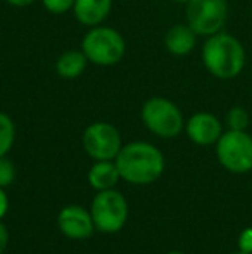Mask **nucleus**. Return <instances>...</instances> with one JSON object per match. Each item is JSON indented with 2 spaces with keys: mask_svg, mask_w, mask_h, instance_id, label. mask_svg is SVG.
<instances>
[{
  "mask_svg": "<svg viewBox=\"0 0 252 254\" xmlns=\"http://www.w3.org/2000/svg\"><path fill=\"white\" fill-rule=\"evenodd\" d=\"M121 178L133 185H149L164 173V154L149 142L123 145L114 159Z\"/></svg>",
  "mask_w": 252,
  "mask_h": 254,
  "instance_id": "obj_1",
  "label": "nucleus"
},
{
  "mask_svg": "<svg viewBox=\"0 0 252 254\" xmlns=\"http://www.w3.org/2000/svg\"><path fill=\"white\" fill-rule=\"evenodd\" d=\"M202 63L212 76L232 80L244 71L246 49L237 37L225 31L207 37L202 45Z\"/></svg>",
  "mask_w": 252,
  "mask_h": 254,
  "instance_id": "obj_2",
  "label": "nucleus"
},
{
  "mask_svg": "<svg viewBox=\"0 0 252 254\" xmlns=\"http://www.w3.org/2000/svg\"><path fill=\"white\" fill-rule=\"evenodd\" d=\"M81 51L88 63L97 66H114L125 57L126 44L118 30L109 26H94L81 42Z\"/></svg>",
  "mask_w": 252,
  "mask_h": 254,
  "instance_id": "obj_3",
  "label": "nucleus"
},
{
  "mask_svg": "<svg viewBox=\"0 0 252 254\" xmlns=\"http://www.w3.org/2000/svg\"><path fill=\"white\" fill-rule=\"evenodd\" d=\"M142 121L149 131L161 138H175L185 128L180 107L164 97H151L145 101L142 106Z\"/></svg>",
  "mask_w": 252,
  "mask_h": 254,
  "instance_id": "obj_4",
  "label": "nucleus"
},
{
  "mask_svg": "<svg viewBox=\"0 0 252 254\" xmlns=\"http://www.w3.org/2000/svg\"><path fill=\"white\" fill-rule=\"evenodd\" d=\"M95 230L102 234H116L123 230L128 220V202L121 192L109 189L95 194L90 206Z\"/></svg>",
  "mask_w": 252,
  "mask_h": 254,
  "instance_id": "obj_5",
  "label": "nucleus"
},
{
  "mask_svg": "<svg viewBox=\"0 0 252 254\" xmlns=\"http://www.w3.org/2000/svg\"><path fill=\"white\" fill-rule=\"evenodd\" d=\"M228 19L226 0H189L187 2V24L197 37H211L223 31Z\"/></svg>",
  "mask_w": 252,
  "mask_h": 254,
  "instance_id": "obj_6",
  "label": "nucleus"
},
{
  "mask_svg": "<svg viewBox=\"0 0 252 254\" xmlns=\"http://www.w3.org/2000/svg\"><path fill=\"white\" fill-rule=\"evenodd\" d=\"M216 156L232 173L252 170V137L247 131L228 130L216 142Z\"/></svg>",
  "mask_w": 252,
  "mask_h": 254,
  "instance_id": "obj_7",
  "label": "nucleus"
},
{
  "mask_svg": "<svg viewBox=\"0 0 252 254\" xmlns=\"http://www.w3.org/2000/svg\"><path fill=\"white\" fill-rule=\"evenodd\" d=\"M83 149L95 161H114L123 147L118 128L105 121L92 123L83 133Z\"/></svg>",
  "mask_w": 252,
  "mask_h": 254,
  "instance_id": "obj_8",
  "label": "nucleus"
},
{
  "mask_svg": "<svg viewBox=\"0 0 252 254\" xmlns=\"http://www.w3.org/2000/svg\"><path fill=\"white\" fill-rule=\"evenodd\" d=\"M57 225L62 235L73 241L88 239L95 232V225L90 211L81 206H66L57 216Z\"/></svg>",
  "mask_w": 252,
  "mask_h": 254,
  "instance_id": "obj_9",
  "label": "nucleus"
},
{
  "mask_svg": "<svg viewBox=\"0 0 252 254\" xmlns=\"http://www.w3.org/2000/svg\"><path fill=\"white\" fill-rule=\"evenodd\" d=\"M185 131L189 138L197 145H212L223 135L219 120L211 113H197L187 121Z\"/></svg>",
  "mask_w": 252,
  "mask_h": 254,
  "instance_id": "obj_10",
  "label": "nucleus"
},
{
  "mask_svg": "<svg viewBox=\"0 0 252 254\" xmlns=\"http://www.w3.org/2000/svg\"><path fill=\"white\" fill-rule=\"evenodd\" d=\"M112 9V0H76L73 7L74 17L85 26H99Z\"/></svg>",
  "mask_w": 252,
  "mask_h": 254,
  "instance_id": "obj_11",
  "label": "nucleus"
},
{
  "mask_svg": "<svg viewBox=\"0 0 252 254\" xmlns=\"http://www.w3.org/2000/svg\"><path fill=\"white\" fill-rule=\"evenodd\" d=\"M197 44V33L189 26V24H175L169 28L164 37V45L169 54L173 56H189L195 49Z\"/></svg>",
  "mask_w": 252,
  "mask_h": 254,
  "instance_id": "obj_12",
  "label": "nucleus"
},
{
  "mask_svg": "<svg viewBox=\"0 0 252 254\" xmlns=\"http://www.w3.org/2000/svg\"><path fill=\"white\" fill-rule=\"evenodd\" d=\"M119 178L121 175L114 161H95L88 171V184L97 192L114 189Z\"/></svg>",
  "mask_w": 252,
  "mask_h": 254,
  "instance_id": "obj_13",
  "label": "nucleus"
},
{
  "mask_svg": "<svg viewBox=\"0 0 252 254\" xmlns=\"http://www.w3.org/2000/svg\"><path fill=\"white\" fill-rule=\"evenodd\" d=\"M88 59L83 51H66L55 61V71L64 80H74L87 69Z\"/></svg>",
  "mask_w": 252,
  "mask_h": 254,
  "instance_id": "obj_14",
  "label": "nucleus"
},
{
  "mask_svg": "<svg viewBox=\"0 0 252 254\" xmlns=\"http://www.w3.org/2000/svg\"><path fill=\"white\" fill-rule=\"evenodd\" d=\"M16 140V127L9 114L0 111V157L7 156Z\"/></svg>",
  "mask_w": 252,
  "mask_h": 254,
  "instance_id": "obj_15",
  "label": "nucleus"
},
{
  "mask_svg": "<svg viewBox=\"0 0 252 254\" xmlns=\"http://www.w3.org/2000/svg\"><path fill=\"white\" fill-rule=\"evenodd\" d=\"M251 123L249 113H247L244 107L235 106L226 113V125H228L230 130H237V131H246L247 127Z\"/></svg>",
  "mask_w": 252,
  "mask_h": 254,
  "instance_id": "obj_16",
  "label": "nucleus"
},
{
  "mask_svg": "<svg viewBox=\"0 0 252 254\" xmlns=\"http://www.w3.org/2000/svg\"><path fill=\"white\" fill-rule=\"evenodd\" d=\"M16 178V168L9 157H0V187H9Z\"/></svg>",
  "mask_w": 252,
  "mask_h": 254,
  "instance_id": "obj_17",
  "label": "nucleus"
},
{
  "mask_svg": "<svg viewBox=\"0 0 252 254\" xmlns=\"http://www.w3.org/2000/svg\"><path fill=\"white\" fill-rule=\"evenodd\" d=\"M76 0H42L44 7L52 14H64L74 7Z\"/></svg>",
  "mask_w": 252,
  "mask_h": 254,
  "instance_id": "obj_18",
  "label": "nucleus"
},
{
  "mask_svg": "<svg viewBox=\"0 0 252 254\" xmlns=\"http://www.w3.org/2000/svg\"><path fill=\"white\" fill-rule=\"evenodd\" d=\"M240 251L244 253H252V228H247L246 232H244L242 235H240Z\"/></svg>",
  "mask_w": 252,
  "mask_h": 254,
  "instance_id": "obj_19",
  "label": "nucleus"
},
{
  "mask_svg": "<svg viewBox=\"0 0 252 254\" xmlns=\"http://www.w3.org/2000/svg\"><path fill=\"white\" fill-rule=\"evenodd\" d=\"M7 244H9V230H7V227L0 220V254L5 251Z\"/></svg>",
  "mask_w": 252,
  "mask_h": 254,
  "instance_id": "obj_20",
  "label": "nucleus"
},
{
  "mask_svg": "<svg viewBox=\"0 0 252 254\" xmlns=\"http://www.w3.org/2000/svg\"><path fill=\"white\" fill-rule=\"evenodd\" d=\"M7 211H9V197L3 192V187H0V220L5 216Z\"/></svg>",
  "mask_w": 252,
  "mask_h": 254,
  "instance_id": "obj_21",
  "label": "nucleus"
},
{
  "mask_svg": "<svg viewBox=\"0 0 252 254\" xmlns=\"http://www.w3.org/2000/svg\"><path fill=\"white\" fill-rule=\"evenodd\" d=\"M5 2L10 3V5H14V7H28L33 2H37V0H5Z\"/></svg>",
  "mask_w": 252,
  "mask_h": 254,
  "instance_id": "obj_22",
  "label": "nucleus"
},
{
  "mask_svg": "<svg viewBox=\"0 0 252 254\" xmlns=\"http://www.w3.org/2000/svg\"><path fill=\"white\" fill-rule=\"evenodd\" d=\"M173 2H180V3H187L189 0H173Z\"/></svg>",
  "mask_w": 252,
  "mask_h": 254,
  "instance_id": "obj_23",
  "label": "nucleus"
},
{
  "mask_svg": "<svg viewBox=\"0 0 252 254\" xmlns=\"http://www.w3.org/2000/svg\"><path fill=\"white\" fill-rule=\"evenodd\" d=\"M168 254H185V253H180V251H171V253H168Z\"/></svg>",
  "mask_w": 252,
  "mask_h": 254,
  "instance_id": "obj_24",
  "label": "nucleus"
},
{
  "mask_svg": "<svg viewBox=\"0 0 252 254\" xmlns=\"http://www.w3.org/2000/svg\"><path fill=\"white\" fill-rule=\"evenodd\" d=\"M237 254H249V253H244V251H240V253H237Z\"/></svg>",
  "mask_w": 252,
  "mask_h": 254,
  "instance_id": "obj_25",
  "label": "nucleus"
}]
</instances>
